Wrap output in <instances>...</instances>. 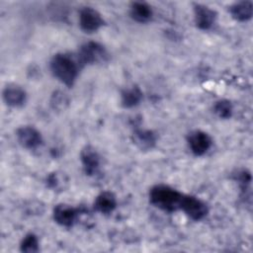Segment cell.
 <instances>
[{"instance_id":"cell-1","label":"cell","mask_w":253,"mask_h":253,"mask_svg":"<svg viewBox=\"0 0 253 253\" xmlns=\"http://www.w3.org/2000/svg\"><path fill=\"white\" fill-rule=\"evenodd\" d=\"M80 67L77 58L66 53L54 54L50 60V70L53 76L67 87L74 85Z\"/></svg>"},{"instance_id":"cell-2","label":"cell","mask_w":253,"mask_h":253,"mask_svg":"<svg viewBox=\"0 0 253 253\" xmlns=\"http://www.w3.org/2000/svg\"><path fill=\"white\" fill-rule=\"evenodd\" d=\"M182 198V193L170 186L163 184L155 185L149 191L150 203L154 207L168 212L180 210Z\"/></svg>"},{"instance_id":"cell-3","label":"cell","mask_w":253,"mask_h":253,"mask_svg":"<svg viewBox=\"0 0 253 253\" xmlns=\"http://www.w3.org/2000/svg\"><path fill=\"white\" fill-rule=\"evenodd\" d=\"M108 52L105 47L95 42H85L80 46L77 52V60L80 66L104 62L107 60Z\"/></svg>"},{"instance_id":"cell-4","label":"cell","mask_w":253,"mask_h":253,"mask_svg":"<svg viewBox=\"0 0 253 253\" xmlns=\"http://www.w3.org/2000/svg\"><path fill=\"white\" fill-rule=\"evenodd\" d=\"M180 210H182L191 219L196 221L206 217L209 212L208 206L205 202L197 197L189 195H183Z\"/></svg>"},{"instance_id":"cell-5","label":"cell","mask_w":253,"mask_h":253,"mask_svg":"<svg viewBox=\"0 0 253 253\" xmlns=\"http://www.w3.org/2000/svg\"><path fill=\"white\" fill-rule=\"evenodd\" d=\"M104 25L102 15L92 7H83L79 12V26L85 33L97 32Z\"/></svg>"},{"instance_id":"cell-6","label":"cell","mask_w":253,"mask_h":253,"mask_svg":"<svg viewBox=\"0 0 253 253\" xmlns=\"http://www.w3.org/2000/svg\"><path fill=\"white\" fill-rule=\"evenodd\" d=\"M19 143L28 149H36L42 143L41 132L32 126H22L16 131Z\"/></svg>"},{"instance_id":"cell-7","label":"cell","mask_w":253,"mask_h":253,"mask_svg":"<svg viewBox=\"0 0 253 253\" xmlns=\"http://www.w3.org/2000/svg\"><path fill=\"white\" fill-rule=\"evenodd\" d=\"M188 144L191 151L197 155L202 156L211 148L212 140L211 136L203 130H194L188 135Z\"/></svg>"},{"instance_id":"cell-8","label":"cell","mask_w":253,"mask_h":253,"mask_svg":"<svg viewBox=\"0 0 253 253\" xmlns=\"http://www.w3.org/2000/svg\"><path fill=\"white\" fill-rule=\"evenodd\" d=\"M216 17V12L206 5L196 4L194 6L195 24L200 30H210L214 25Z\"/></svg>"},{"instance_id":"cell-9","label":"cell","mask_w":253,"mask_h":253,"mask_svg":"<svg viewBox=\"0 0 253 253\" xmlns=\"http://www.w3.org/2000/svg\"><path fill=\"white\" fill-rule=\"evenodd\" d=\"M53 219L61 226H72L78 216V210L67 204H58L53 208Z\"/></svg>"},{"instance_id":"cell-10","label":"cell","mask_w":253,"mask_h":253,"mask_svg":"<svg viewBox=\"0 0 253 253\" xmlns=\"http://www.w3.org/2000/svg\"><path fill=\"white\" fill-rule=\"evenodd\" d=\"M80 159L87 175L93 176L98 172L100 168V156L92 146L87 145L81 150Z\"/></svg>"},{"instance_id":"cell-11","label":"cell","mask_w":253,"mask_h":253,"mask_svg":"<svg viewBox=\"0 0 253 253\" xmlns=\"http://www.w3.org/2000/svg\"><path fill=\"white\" fill-rule=\"evenodd\" d=\"M3 100L10 107H21L27 100V93L21 86L9 84L3 90Z\"/></svg>"},{"instance_id":"cell-12","label":"cell","mask_w":253,"mask_h":253,"mask_svg":"<svg viewBox=\"0 0 253 253\" xmlns=\"http://www.w3.org/2000/svg\"><path fill=\"white\" fill-rule=\"evenodd\" d=\"M117 207V198L114 193L104 191L99 194L94 201V209L103 214L111 213Z\"/></svg>"},{"instance_id":"cell-13","label":"cell","mask_w":253,"mask_h":253,"mask_svg":"<svg viewBox=\"0 0 253 253\" xmlns=\"http://www.w3.org/2000/svg\"><path fill=\"white\" fill-rule=\"evenodd\" d=\"M129 15L137 23H147L151 20L153 12L151 6L146 2L135 1L129 6Z\"/></svg>"},{"instance_id":"cell-14","label":"cell","mask_w":253,"mask_h":253,"mask_svg":"<svg viewBox=\"0 0 253 253\" xmlns=\"http://www.w3.org/2000/svg\"><path fill=\"white\" fill-rule=\"evenodd\" d=\"M231 17L238 22H246L252 18L253 4L251 1H239L229 8Z\"/></svg>"},{"instance_id":"cell-15","label":"cell","mask_w":253,"mask_h":253,"mask_svg":"<svg viewBox=\"0 0 253 253\" xmlns=\"http://www.w3.org/2000/svg\"><path fill=\"white\" fill-rule=\"evenodd\" d=\"M132 139L142 150L151 149L156 143V135L149 129H136L132 134Z\"/></svg>"},{"instance_id":"cell-16","label":"cell","mask_w":253,"mask_h":253,"mask_svg":"<svg viewBox=\"0 0 253 253\" xmlns=\"http://www.w3.org/2000/svg\"><path fill=\"white\" fill-rule=\"evenodd\" d=\"M142 92L139 87L137 86H131L128 88H126L121 95V102L123 107L125 108H132L137 106L140 101L142 100Z\"/></svg>"},{"instance_id":"cell-17","label":"cell","mask_w":253,"mask_h":253,"mask_svg":"<svg viewBox=\"0 0 253 253\" xmlns=\"http://www.w3.org/2000/svg\"><path fill=\"white\" fill-rule=\"evenodd\" d=\"M214 114L220 119H229L233 113L232 104L228 100H218L213 105Z\"/></svg>"},{"instance_id":"cell-18","label":"cell","mask_w":253,"mask_h":253,"mask_svg":"<svg viewBox=\"0 0 253 253\" xmlns=\"http://www.w3.org/2000/svg\"><path fill=\"white\" fill-rule=\"evenodd\" d=\"M39 245H40V243H39L38 237L34 233H29L23 238L20 248H21V251H23V252L34 253V252L39 251V249H40Z\"/></svg>"},{"instance_id":"cell-19","label":"cell","mask_w":253,"mask_h":253,"mask_svg":"<svg viewBox=\"0 0 253 253\" xmlns=\"http://www.w3.org/2000/svg\"><path fill=\"white\" fill-rule=\"evenodd\" d=\"M46 181H47L48 187L51 189H55V190H58L62 187L64 188V184L67 183V180L64 179V175L62 173H58V172H53V173L49 174Z\"/></svg>"},{"instance_id":"cell-20","label":"cell","mask_w":253,"mask_h":253,"mask_svg":"<svg viewBox=\"0 0 253 253\" xmlns=\"http://www.w3.org/2000/svg\"><path fill=\"white\" fill-rule=\"evenodd\" d=\"M235 181H237L239 187L241 188V190L243 192H245L249 185H250V182H251V174L246 171V170H241V171H237V174H235V177H234Z\"/></svg>"},{"instance_id":"cell-21","label":"cell","mask_w":253,"mask_h":253,"mask_svg":"<svg viewBox=\"0 0 253 253\" xmlns=\"http://www.w3.org/2000/svg\"><path fill=\"white\" fill-rule=\"evenodd\" d=\"M53 98H54V105H55V107L57 108L59 105H61L62 103L64 104V103H67V101H66V99H65V96H64V93H62V92H56L54 95H53ZM52 102V103H53Z\"/></svg>"}]
</instances>
